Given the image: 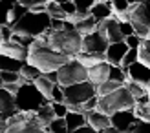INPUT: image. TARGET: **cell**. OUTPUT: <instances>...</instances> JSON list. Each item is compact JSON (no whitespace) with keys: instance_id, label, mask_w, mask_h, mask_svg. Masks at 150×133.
Segmentation results:
<instances>
[{"instance_id":"2e32d148","label":"cell","mask_w":150,"mask_h":133,"mask_svg":"<svg viewBox=\"0 0 150 133\" xmlns=\"http://www.w3.org/2000/svg\"><path fill=\"white\" fill-rule=\"evenodd\" d=\"M128 46H126V42H114V44H110L108 49H106V62L110 64H114V66H121L123 62V58L125 55L128 53Z\"/></svg>"},{"instance_id":"f907efd6","label":"cell","mask_w":150,"mask_h":133,"mask_svg":"<svg viewBox=\"0 0 150 133\" xmlns=\"http://www.w3.org/2000/svg\"><path fill=\"white\" fill-rule=\"evenodd\" d=\"M148 0H130V4H145Z\"/></svg>"},{"instance_id":"cb8c5ba5","label":"cell","mask_w":150,"mask_h":133,"mask_svg":"<svg viewBox=\"0 0 150 133\" xmlns=\"http://www.w3.org/2000/svg\"><path fill=\"white\" fill-rule=\"evenodd\" d=\"M35 117H37V120H39L44 128H46L48 124L55 119V113H53V108H51V104H46V106H42L40 109H37V111H35Z\"/></svg>"},{"instance_id":"ba28073f","label":"cell","mask_w":150,"mask_h":133,"mask_svg":"<svg viewBox=\"0 0 150 133\" xmlns=\"http://www.w3.org/2000/svg\"><path fill=\"white\" fill-rule=\"evenodd\" d=\"M88 80V68H84L77 58H70L61 69H59V84L62 88L71 86V84H79V82H86Z\"/></svg>"},{"instance_id":"ac0fdd59","label":"cell","mask_w":150,"mask_h":133,"mask_svg":"<svg viewBox=\"0 0 150 133\" xmlns=\"http://www.w3.org/2000/svg\"><path fill=\"white\" fill-rule=\"evenodd\" d=\"M90 15L97 20V22H103V20H108L114 17V9H112L110 2H95V6L90 9Z\"/></svg>"},{"instance_id":"8d00e7d4","label":"cell","mask_w":150,"mask_h":133,"mask_svg":"<svg viewBox=\"0 0 150 133\" xmlns=\"http://www.w3.org/2000/svg\"><path fill=\"white\" fill-rule=\"evenodd\" d=\"M97 0H75V6H77V13L79 15H84L88 17L90 15V9L95 6Z\"/></svg>"},{"instance_id":"52a82bcc","label":"cell","mask_w":150,"mask_h":133,"mask_svg":"<svg viewBox=\"0 0 150 133\" xmlns=\"http://www.w3.org/2000/svg\"><path fill=\"white\" fill-rule=\"evenodd\" d=\"M4 133H48V131L37 120L35 111H18L11 119H7V128Z\"/></svg>"},{"instance_id":"e0dca14e","label":"cell","mask_w":150,"mask_h":133,"mask_svg":"<svg viewBox=\"0 0 150 133\" xmlns=\"http://www.w3.org/2000/svg\"><path fill=\"white\" fill-rule=\"evenodd\" d=\"M84 115H86V119H88V124H90V126H92L93 130H97V131H103L104 128L112 126V119H110V115L99 111V109H93V111H86Z\"/></svg>"},{"instance_id":"7a4b0ae2","label":"cell","mask_w":150,"mask_h":133,"mask_svg":"<svg viewBox=\"0 0 150 133\" xmlns=\"http://www.w3.org/2000/svg\"><path fill=\"white\" fill-rule=\"evenodd\" d=\"M48 46L51 49L59 51L62 55H68V57H77L81 51H82V36L77 29H62V31H51L48 29Z\"/></svg>"},{"instance_id":"11a10c76","label":"cell","mask_w":150,"mask_h":133,"mask_svg":"<svg viewBox=\"0 0 150 133\" xmlns=\"http://www.w3.org/2000/svg\"><path fill=\"white\" fill-rule=\"evenodd\" d=\"M0 44H2V26H0Z\"/></svg>"},{"instance_id":"d6a6232c","label":"cell","mask_w":150,"mask_h":133,"mask_svg":"<svg viewBox=\"0 0 150 133\" xmlns=\"http://www.w3.org/2000/svg\"><path fill=\"white\" fill-rule=\"evenodd\" d=\"M46 13L51 18H66V15L61 9V4H57L55 0H50V2L46 4Z\"/></svg>"},{"instance_id":"f5cc1de1","label":"cell","mask_w":150,"mask_h":133,"mask_svg":"<svg viewBox=\"0 0 150 133\" xmlns=\"http://www.w3.org/2000/svg\"><path fill=\"white\" fill-rule=\"evenodd\" d=\"M0 88H4V78H2V71H0Z\"/></svg>"},{"instance_id":"7bdbcfd3","label":"cell","mask_w":150,"mask_h":133,"mask_svg":"<svg viewBox=\"0 0 150 133\" xmlns=\"http://www.w3.org/2000/svg\"><path fill=\"white\" fill-rule=\"evenodd\" d=\"M119 29H121V33H123L125 38L136 33V29H134V24H132V22H119Z\"/></svg>"},{"instance_id":"5b68a950","label":"cell","mask_w":150,"mask_h":133,"mask_svg":"<svg viewBox=\"0 0 150 133\" xmlns=\"http://www.w3.org/2000/svg\"><path fill=\"white\" fill-rule=\"evenodd\" d=\"M15 102H17L18 111H37L42 106L50 104V100L39 91L33 82H22L17 95H15Z\"/></svg>"},{"instance_id":"681fc988","label":"cell","mask_w":150,"mask_h":133,"mask_svg":"<svg viewBox=\"0 0 150 133\" xmlns=\"http://www.w3.org/2000/svg\"><path fill=\"white\" fill-rule=\"evenodd\" d=\"M99 133H121V131H119L115 126H108V128H104V130L99 131Z\"/></svg>"},{"instance_id":"74e56055","label":"cell","mask_w":150,"mask_h":133,"mask_svg":"<svg viewBox=\"0 0 150 133\" xmlns=\"http://www.w3.org/2000/svg\"><path fill=\"white\" fill-rule=\"evenodd\" d=\"M50 104L53 108L55 117H59V119H64V117L68 115V111H70V106L66 104V102H50Z\"/></svg>"},{"instance_id":"4316f807","label":"cell","mask_w":150,"mask_h":133,"mask_svg":"<svg viewBox=\"0 0 150 133\" xmlns=\"http://www.w3.org/2000/svg\"><path fill=\"white\" fill-rule=\"evenodd\" d=\"M123 86H125L123 82L106 80V82H103L101 86H97V97H104V95H110V93H114L115 90H119V88H123Z\"/></svg>"},{"instance_id":"816d5d0a","label":"cell","mask_w":150,"mask_h":133,"mask_svg":"<svg viewBox=\"0 0 150 133\" xmlns=\"http://www.w3.org/2000/svg\"><path fill=\"white\" fill-rule=\"evenodd\" d=\"M57 4H64V2H73V0H55Z\"/></svg>"},{"instance_id":"9a60e30c","label":"cell","mask_w":150,"mask_h":133,"mask_svg":"<svg viewBox=\"0 0 150 133\" xmlns=\"http://www.w3.org/2000/svg\"><path fill=\"white\" fill-rule=\"evenodd\" d=\"M126 75H128L130 80H134V82H139V84H143L146 86L150 82V68L148 66H145L143 62H136V64H132L128 69H126Z\"/></svg>"},{"instance_id":"f1b7e54d","label":"cell","mask_w":150,"mask_h":133,"mask_svg":"<svg viewBox=\"0 0 150 133\" xmlns=\"http://www.w3.org/2000/svg\"><path fill=\"white\" fill-rule=\"evenodd\" d=\"M46 131L48 133H70L68 131V124H66V119H59V117H55V119L48 124Z\"/></svg>"},{"instance_id":"db71d44e","label":"cell","mask_w":150,"mask_h":133,"mask_svg":"<svg viewBox=\"0 0 150 133\" xmlns=\"http://www.w3.org/2000/svg\"><path fill=\"white\" fill-rule=\"evenodd\" d=\"M146 93H148V95H150V82H148V84H146Z\"/></svg>"},{"instance_id":"7c38bea8","label":"cell","mask_w":150,"mask_h":133,"mask_svg":"<svg viewBox=\"0 0 150 133\" xmlns=\"http://www.w3.org/2000/svg\"><path fill=\"white\" fill-rule=\"evenodd\" d=\"M0 113L6 117V120L18 113L17 102H15V95L11 91H7L6 88H0Z\"/></svg>"},{"instance_id":"f546056e","label":"cell","mask_w":150,"mask_h":133,"mask_svg":"<svg viewBox=\"0 0 150 133\" xmlns=\"http://www.w3.org/2000/svg\"><path fill=\"white\" fill-rule=\"evenodd\" d=\"M20 75H22V78H24V82H33L35 78H39L42 73L35 68V66H31V64H24V68H22V71H20Z\"/></svg>"},{"instance_id":"4dcf8cb0","label":"cell","mask_w":150,"mask_h":133,"mask_svg":"<svg viewBox=\"0 0 150 133\" xmlns=\"http://www.w3.org/2000/svg\"><path fill=\"white\" fill-rule=\"evenodd\" d=\"M139 62L150 68V38H143L139 46Z\"/></svg>"},{"instance_id":"3957f363","label":"cell","mask_w":150,"mask_h":133,"mask_svg":"<svg viewBox=\"0 0 150 133\" xmlns=\"http://www.w3.org/2000/svg\"><path fill=\"white\" fill-rule=\"evenodd\" d=\"M136 106V99L132 97V93L128 91V88L123 86L115 90L114 93L104 95V97H99V104H97V109L106 115H114L117 111H125V109H134Z\"/></svg>"},{"instance_id":"83f0119b","label":"cell","mask_w":150,"mask_h":133,"mask_svg":"<svg viewBox=\"0 0 150 133\" xmlns=\"http://www.w3.org/2000/svg\"><path fill=\"white\" fill-rule=\"evenodd\" d=\"M28 11H29L28 7H24L22 4L17 2V4H15V7L11 9V13H9V22H7V26H9V27H15V24H17V22H18L22 17H24Z\"/></svg>"},{"instance_id":"6da1fadb","label":"cell","mask_w":150,"mask_h":133,"mask_svg":"<svg viewBox=\"0 0 150 133\" xmlns=\"http://www.w3.org/2000/svg\"><path fill=\"white\" fill-rule=\"evenodd\" d=\"M70 58L71 57L62 55V53H59V51L51 49L48 44H42L39 40H35V44L29 48L26 62L35 66L40 73H50V71H59Z\"/></svg>"},{"instance_id":"ab89813d","label":"cell","mask_w":150,"mask_h":133,"mask_svg":"<svg viewBox=\"0 0 150 133\" xmlns=\"http://www.w3.org/2000/svg\"><path fill=\"white\" fill-rule=\"evenodd\" d=\"M50 102H64V88L61 84H55L53 91H51Z\"/></svg>"},{"instance_id":"c3c4849f","label":"cell","mask_w":150,"mask_h":133,"mask_svg":"<svg viewBox=\"0 0 150 133\" xmlns=\"http://www.w3.org/2000/svg\"><path fill=\"white\" fill-rule=\"evenodd\" d=\"M4 88H6L7 91H11L13 95H17V91H18V88H20V84H6Z\"/></svg>"},{"instance_id":"bcb514c9","label":"cell","mask_w":150,"mask_h":133,"mask_svg":"<svg viewBox=\"0 0 150 133\" xmlns=\"http://www.w3.org/2000/svg\"><path fill=\"white\" fill-rule=\"evenodd\" d=\"M13 27H9V26H2V42H9L11 38H13Z\"/></svg>"},{"instance_id":"d4e9b609","label":"cell","mask_w":150,"mask_h":133,"mask_svg":"<svg viewBox=\"0 0 150 133\" xmlns=\"http://www.w3.org/2000/svg\"><path fill=\"white\" fill-rule=\"evenodd\" d=\"M18 0H0V26H7L9 22V13Z\"/></svg>"},{"instance_id":"d590c367","label":"cell","mask_w":150,"mask_h":133,"mask_svg":"<svg viewBox=\"0 0 150 133\" xmlns=\"http://www.w3.org/2000/svg\"><path fill=\"white\" fill-rule=\"evenodd\" d=\"M11 40L29 49V48H31L33 44H35L37 38H35V36H29V35H22V33H13V38H11Z\"/></svg>"},{"instance_id":"b9f144b4","label":"cell","mask_w":150,"mask_h":133,"mask_svg":"<svg viewBox=\"0 0 150 133\" xmlns=\"http://www.w3.org/2000/svg\"><path fill=\"white\" fill-rule=\"evenodd\" d=\"M125 42H126V46H128V48L139 49V46H141V42H143V38H141L137 33H134V35H130V36H126Z\"/></svg>"},{"instance_id":"f35d334b","label":"cell","mask_w":150,"mask_h":133,"mask_svg":"<svg viewBox=\"0 0 150 133\" xmlns=\"http://www.w3.org/2000/svg\"><path fill=\"white\" fill-rule=\"evenodd\" d=\"M128 133H150V122H146V120H137L130 128Z\"/></svg>"},{"instance_id":"4fadbf2b","label":"cell","mask_w":150,"mask_h":133,"mask_svg":"<svg viewBox=\"0 0 150 133\" xmlns=\"http://www.w3.org/2000/svg\"><path fill=\"white\" fill-rule=\"evenodd\" d=\"M110 68H112V64L106 62V60L93 66V68H90L88 69V80L93 82L95 86H101L103 82L110 80Z\"/></svg>"},{"instance_id":"f6af8a7d","label":"cell","mask_w":150,"mask_h":133,"mask_svg":"<svg viewBox=\"0 0 150 133\" xmlns=\"http://www.w3.org/2000/svg\"><path fill=\"white\" fill-rule=\"evenodd\" d=\"M64 20L66 18H51L50 29H51V31H62V29H64Z\"/></svg>"},{"instance_id":"9c48e42d","label":"cell","mask_w":150,"mask_h":133,"mask_svg":"<svg viewBox=\"0 0 150 133\" xmlns=\"http://www.w3.org/2000/svg\"><path fill=\"white\" fill-rule=\"evenodd\" d=\"M108 46H110L108 38L99 31L82 36V51H86V53H106Z\"/></svg>"},{"instance_id":"ee69618b","label":"cell","mask_w":150,"mask_h":133,"mask_svg":"<svg viewBox=\"0 0 150 133\" xmlns=\"http://www.w3.org/2000/svg\"><path fill=\"white\" fill-rule=\"evenodd\" d=\"M48 2H50V0H18V4H22L24 7H28V9H33V7L48 4Z\"/></svg>"},{"instance_id":"30bf717a","label":"cell","mask_w":150,"mask_h":133,"mask_svg":"<svg viewBox=\"0 0 150 133\" xmlns=\"http://www.w3.org/2000/svg\"><path fill=\"white\" fill-rule=\"evenodd\" d=\"M97 31L106 36L110 44H114V42H125V36H123V33H121V29H119V20H117L115 17L99 22Z\"/></svg>"},{"instance_id":"484cf974","label":"cell","mask_w":150,"mask_h":133,"mask_svg":"<svg viewBox=\"0 0 150 133\" xmlns=\"http://www.w3.org/2000/svg\"><path fill=\"white\" fill-rule=\"evenodd\" d=\"M125 86L128 88V91L132 93V97L136 99V102H137V100H141V99L145 97V95H148V93H146V86L139 84V82H134V80H130V78L125 82Z\"/></svg>"},{"instance_id":"5bb4252c","label":"cell","mask_w":150,"mask_h":133,"mask_svg":"<svg viewBox=\"0 0 150 133\" xmlns=\"http://www.w3.org/2000/svg\"><path fill=\"white\" fill-rule=\"evenodd\" d=\"M28 53H29V49L24 48V46H20V44L17 42H2L0 44V55H6V57H11V58H18V60H28Z\"/></svg>"},{"instance_id":"ffe728a7","label":"cell","mask_w":150,"mask_h":133,"mask_svg":"<svg viewBox=\"0 0 150 133\" xmlns=\"http://www.w3.org/2000/svg\"><path fill=\"white\" fill-rule=\"evenodd\" d=\"M66 119V124H68V131H75V130H79L82 128L84 124H88V119H86V115L84 113H81V111H68V115L64 117Z\"/></svg>"},{"instance_id":"44dd1931","label":"cell","mask_w":150,"mask_h":133,"mask_svg":"<svg viewBox=\"0 0 150 133\" xmlns=\"http://www.w3.org/2000/svg\"><path fill=\"white\" fill-rule=\"evenodd\" d=\"M24 60H18V58H11L6 55H0V71H13V73H20L24 68Z\"/></svg>"},{"instance_id":"7dc6e473","label":"cell","mask_w":150,"mask_h":133,"mask_svg":"<svg viewBox=\"0 0 150 133\" xmlns=\"http://www.w3.org/2000/svg\"><path fill=\"white\" fill-rule=\"evenodd\" d=\"M71 133H99L97 130H93L90 124H84L82 128H79V130H75V131H71Z\"/></svg>"},{"instance_id":"60d3db41","label":"cell","mask_w":150,"mask_h":133,"mask_svg":"<svg viewBox=\"0 0 150 133\" xmlns=\"http://www.w3.org/2000/svg\"><path fill=\"white\" fill-rule=\"evenodd\" d=\"M61 9H62V13L66 15V18L73 17V15L77 13V6H75V0H73V2H64V4H61Z\"/></svg>"},{"instance_id":"277c9868","label":"cell","mask_w":150,"mask_h":133,"mask_svg":"<svg viewBox=\"0 0 150 133\" xmlns=\"http://www.w3.org/2000/svg\"><path fill=\"white\" fill-rule=\"evenodd\" d=\"M51 26V17L44 11V13H35V11H28L17 24H15L13 31L15 33H22V35H29L39 38L40 35H44Z\"/></svg>"},{"instance_id":"603a6c76","label":"cell","mask_w":150,"mask_h":133,"mask_svg":"<svg viewBox=\"0 0 150 133\" xmlns=\"http://www.w3.org/2000/svg\"><path fill=\"white\" fill-rule=\"evenodd\" d=\"M33 84L37 86V88H39V91L44 95V97H46L48 100H50V97H51V91H53V88H55V82H53V80H50L46 75H44V73H42V75L39 77V78H35L33 80Z\"/></svg>"},{"instance_id":"7402d4cb","label":"cell","mask_w":150,"mask_h":133,"mask_svg":"<svg viewBox=\"0 0 150 133\" xmlns=\"http://www.w3.org/2000/svg\"><path fill=\"white\" fill-rule=\"evenodd\" d=\"M97 26H99V22H97L92 15H88V17L81 18L77 24H75V29H77L81 35H90V33L97 31Z\"/></svg>"},{"instance_id":"1f68e13d","label":"cell","mask_w":150,"mask_h":133,"mask_svg":"<svg viewBox=\"0 0 150 133\" xmlns=\"http://www.w3.org/2000/svg\"><path fill=\"white\" fill-rule=\"evenodd\" d=\"M137 60H139V49H134V48H130V49H128V53L125 55L123 62H121V68L125 69V73H126V69H128L132 64H136Z\"/></svg>"},{"instance_id":"8fae6325","label":"cell","mask_w":150,"mask_h":133,"mask_svg":"<svg viewBox=\"0 0 150 133\" xmlns=\"http://www.w3.org/2000/svg\"><path fill=\"white\" fill-rule=\"evenodd\" d=\"M112 119V126H115L121 133H128L130 128L136 124L139 119L136 117V113H134V109H125V111H117L110 117Z\"/></svg>"},{"instance_id":"8992f818","label":"cell","mask_w":150,"mask_h":133,"mask_svg":"<svg viewBox=\"0 0 150 133\" xmlns=\"http://www.w3.org/2000/svg\"><path fill=\"white\" fill-rule=\"evenodd\" d=\"M95 95H97V86L90 80L64 88V102L70 106V111L82 113V104L88 102L92 97H95Z\"/></svg>"},{"instance_id":"e575fe53","label":"cell","mask_w":150,"mask_h":133,"mask_svg":"<svg viewBox=\"0 0 150 133\" xmlns=\"http://www.w3.org/2000/svg\"><path fill=\"white\" fill-rule=\"evenodd\" d=\"M112 9H114V15H121V13H126L130 9V0H108Z\"/></svg>"},{"instance_id":"836d02e7","label":"cell","mask_w":150,"mask_h":133,"mask_svg":"<svg viewBox=\"0 0 150 133\" xmlns=\"http://www.w3.org/2000/svg\"><path fill=\"white\" fill-rule=\"evenodd\" d=\"M110 80H115V82H126L128 80V75L125 73V69L121 68V66H114L112 64V68H110Z\"/></svg>"},{"instance_id":"d6986e66","label":"cell","mask_w":150,"mask_h":133,"mask_svg":"<svg viewBox=\"0 0 150 133\" xmlns=\"http://www.w3.org/2000/svg\"><path fill=\"white\" fill-rule=\"evenodd\" d=\"M75 58H77L84 68L90 69V68H93V66H97V64H101V62L106 60V55H104V53H86V51H81Z\"/></svg>"}]
</instances>
